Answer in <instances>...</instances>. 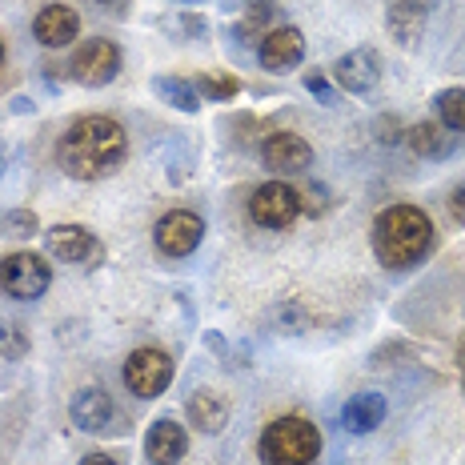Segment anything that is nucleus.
<instances>
[{
	"mask_svg": "<svg viewBox=\"0 0 465 465\" xmlns=\"http://www.w3.org/2000/svg\"><path fill=\"white\" fill-rule=\"evenodd\" d=\"M36 232H41V221H36L33 209H5L0 213V237L25 241V237H36Z\"/></svg>",
	"mask_w": 465,
	"mask_h": 465,
	"instance_id": "5701e85b",
	"label": "nucleus"
},
{
	"mask_svg": "<svg viewBox=\"0 0 465 465\" xmlns=\"http://www.w3.org/2000/svg\"><path fill=\"white\" fill-rule=\"evenodd\" d=\"M385 397L381 393H353L341 410V425L349 433H373L385 421Z\"/></svg>",
	"mask_w": 465,
	"mask_h": 465,
	"instance_id": "dca6fc26",
	"label": "nucleus"
},
{
	"mask_svg": "<svg viewBox=\"0 0 465 465\" xmlns=\"http://www.w3.org/2000/svg\"><path fill=\"white\" fill-rule=\"evenodd\" d=\"M25 349H28V337L21 333V325H0V353L25 357Z\"/></svg>",
	"mask_w": 465,
	"mask_h": 465,
	"instance_id": "b1692460",
	"label": "nucleus"
},
{
	"mask_svg": "<svg viewBox=\"0 0 465 465\" xmlns=\"http://www.w3.org/2000/svg\"><path fill=\"white\" fill-rule=\"evenodd\" d=\"M433 249V221L418 205H390L373 221V253L385 269H410Z\"/></svg>",
	"mask_w": 465,
	"mask_h": 465,
	"instance_id": "f03ea898",
	"label": "nucleus"
},
{
	"mask_svg": "<svg viewBox=\"0 0 465 465\" xmlns=\"http://www.w3.org/2000/svg\"><path fill=\"white\" fill-rule=\"evenodd\" d=\"M177 5H205V0H177Z\"/></svg>",
	"mask_w": 465,
	"mask_h": 465,
	"instance_id": "c756f323",
	"label": "nucleus"
},
{
	"mask_svg": "<svg viewBox=\"0 0 465 465\" xmlns=\"http://www.w3.org/2000/svg\"><path fill=\"white\" fill-rule=\"evenodd\" d=\"M458 370H461V373H465V341H461V345H458Z\"/></svg>",
	"mask_w": 465,
	"mask_h": 465,
	"instance_id": "c85d7f7f",
	"label": "nucleus"
},
{
	"mask_svg": "<svg viewBox=\"0 0 465 465\" xmlns=\"http://www.w3.org/2000/svg\"><path fill=\"white\" fill-rule=\"evenodd\" d=\"M333 81H337V89L341 93H353V96L370 93L373 84L381 81V56H377L373 48H353V53L337 56Z\"/></svg>",
	"mask_w": 465,
	"mask_h": 465,
	"instance_id": "f8f14e48",
	"label": "nucleus"
},
{
	"mask_svg": "<svg viewBox=\"0 0 465 465\" xmlns=\"http://www.w3.org/2000/svg\"><path fill=\"white\" fill-rule=\"evenodd\" d=\"M45 245L56 261H69V265L93 269L104 261V241L89 225H53L45 232Z\"/></svg>",
	"mask_w": 465,
	"mask_h": 465,
	"instance_id": "1a4fd4ad",
	"label": "nucleus"
},
{
	"mask_svg": "<svg viewBox=\"0 0 465 465\" xmlns=\"http://www.w3.org/2000/svg\"><path fill=\"white\" fill-rule=\"evenodd\" d=\"M450 213H453L458 221H465V185H458V189L450 193Z\"/></svg>",
	"mask_w": 465,
	"mask_h": 465,
	"instance_id": "a878e982",
	"label": "nucleus"
},
{
	"mask_svg": "<svg viewBox=\"0 0 465 465\" xmlns=\"http://www.w3.org/2000/svg\"><path fill=\"white\" fill-rule=\"evenodd\" d=\"M261 161H265V169L281 173V177H289V173H305L309 164H313V144H309L302 133L277 129L261 141Z\"/></svg>",
	"mask_w": 465,
	"mask_h": 465,
	"instance_id": "9d476101",
	"label": "nucleus"
},
{
	"mask_svg": "<svg viewBox=\"0 0 465 465\" xmlns=\"http://www.w3.org/2000/svg\"><path fill=\"white\" fill-rule=\"evenodd\" d=\"M193 84H197L201 101H232L241 93V81L232 73H201Z\"/></svg>",
	"mask_w": 465,
	"mask_h": 465,
	"instance_id": "4be33fe9",
	"label": "nucleus"
},
{
	"mask_svg": "<svg viewBox=\"0 0 465 465\" xmlns=\"http://www.w3.org/2000/svg\"><path fill=\"white\" fill-rule=\"evenodd\" d=\"M201 241H205V221L189 209H169L157 225H153V245H157V253H164V257L197 253Z\"/></svg>",
	"mask_w": 465,
	"mask_h": 465,
	"instance_id": "6e6552de",
	"label": "nucleus"
},
{
	"mask_svg": "<svg viewBox=\"0 0 465 465\" xmlns=\"http://www.w3.org/2000/svg\"><path fill=\"white\" fill-rule=\"evenodd\" d=\"M257 453L265 465H313V458L322 453V433L309 418H277L265 425L257 441Z\"/></svg>",
	"mask_w": 465,
	"mask_h": 465,
	"instance_id": "7ed1b4c3",
	"label": "nucleus"
},
{
	"mask_svg": "<svg viewBox=\"0 0 465 465\" xmlns=\"http://www.w3.org/2000/svg\"><path fill=\"white\" fill-rule=\"evenodd\" d=\"M81 465H116V458H109V453H84Z\"/></svg>",
	"mask_w": 465,
	"mask_h": 465,
	"instance_id": "bb28decb",
	"label": "nucleus"
},
{
	"mask_svg": "<svg viewBox=\"0 0 465 465\" xmlns=\"http://www.w3.org/2000/svg\"><path fill=\"white\" fill-rule=\"evenodd\" d=\"M305 56V36L302 28L293 25H277L265 33V41L257 45V61L265 64L269 73H285V69H297Z\"/></svg>",
	"mask_w": 465,
	"mask_h": 465,
	"instance_id": "9b49d317",
	"label": "nucleus"
},
{
	"mask_svg": "<svg viewBox=\"0 0 465 465\" xmlns=\"http://www.w3.org/2000/svg\"><path fill=\"white\" fill-rule=\"evenodd\" d=\"M76 33H81V16H76V8H69V5H45L41 13L33 16V36L45 48L73 45Z\"/></svg>",
	"mask_w": 465,
	"mask_h": 465,
	"instance_id": "4468645a",
	"label": "nucleus"
},
{
	"mask_svg": "<svg viewBox=\"0 0 465 465\" xmlns=\"http://www.w3.org/2000/svg\"><path fill=\"white\" fill-rule=\"evenodd\" d=\"M305 89H309V93H313V96H317V101H322V104H325V109H329V104H337V101H341V96H337V89H333V84H329V81H325V76H322V73H305Z\"/></svg>",
	"mask_w": 465,
	"mask_h": 465,
	"instance_id": "393cba45",
	"label": "nucleus"
},
{
	"mask_svg": "<svg viewBox=\"0 0 465 465\" xmlns=\"http://www.w3.org/2000/svg\"><path fill=\"white\" fill-rule=\"evenodd\" d=\"M405 144H410V149L418 153V157H425V161H441V157H450L453 137H450V129H445L441 121H418V124L405 129Z\"/></svg>",
	"mask_w": 465,
	"mask_h": 465,
	"instance_id": "f3484780",
	"label": "nucleus"
},
{
	"mask_svg": "<svg viewBox=\"0 0 465 465\" xmlns=\"http://www.w3.org/2000/svg\"><path fill=\"white\" fill-rule=\"evenodd\" d=\"M96 5H116V0H96Z\"/></svg>",
	"mask_w": 465,
	"mask_h": 465,
	"instance_id": "2f4dec72",
	"label": "nucleus"
},
{
	"mask_svg": "<svg viewBox=\"0 0 465 465\" xmlns=\"http://www.w3.org/2000/svg\"><path fill=\"white\" fill-rule=\"evenodd\" d=\"M433 104H438V121L445 129L465 133V89H441L433 96Z\"/></svg>",
	"mask_w": 465,
	"mask_h": 465,
	"instance_id": "412c9836",
	"label": "nucleus"
},
{
	"mask_svg": "<svg viewBox=\"0 0 465 465\" xmlns=\"http://www.w3.org/2000/svg\"><path fill=\"white\" fill-rule=\"evenodd\" d=\"M0 64H5V41H0Z\"/></svg>",
	"mask_w": 465,
	"mask_h": 465,
	"instance_id": "7c9ffc66",
	"label": "nucleus"
},
{
	"mask_svg": "<svg viewBox=\"0 0 465 465\" xmlns=\"http://www.w3.org/2000/svg\"><path fill=\"white\" fill-rule=\"evenodd\" d=\"M129 157V133L113 116H81L56 141V164L73 181H104Z\"/></svg>",
	"mask_w": 465,
	"mask_h": 465,
	"instance_id": "f257e3e1",
	"label": "nucleus"
},
{
	"mask_svg": "<svg viewBox=\"0 0 465 465\" xmlns=\"http://www.w3.org/2000/svg\"><path fill=\"white\" fill-rule=\"evenodd\" d=\"M69 413H73V425H76V430H84V433H101V430H109L116 405H113L109 390H101V385H84V390H76V393H73Z\"/></svg>",
	"mask_w": 465,
	"mask_h": 465,
	"instance_id": "2eb2a0df",
	"label": "nucleus"
},
{
	"mask_svg": "<svg viewBox=\"0 0 465 465\" xmlns=\"http://www.w3.org/2000/svg\"><path fill=\"white\" fill-rule=\"evenodd\" d=\"M249 217L261 229H289L302 217V193L285 185V181H265L249 197Z\"/></svg>",
	"mask_w": 465,
	"mask_h": 465,
	"instance_id": "423d86ee",
	"label": "nucleus"
},
{
	"mask_svg": "<svg viewBox=\"0 0 465 465\" xmlns=\"http://www.w3.org/2000/svg\"><path fill=\"white\" fill-rule=\"evenodd\" d=\"M189 453V433L181 421L173 418H157L144 433V458L153 465H177Z\"/></svg>",
	"mask_w": 465,
	"mask_h": 465,
	"instance_id": "ddd939ff",
	"label": "nucleus"
},
{
	"mask_svg": "<svg viewBox=\"0 0 465 465\" xmlns=\"http://www.w3.org/2000/svg\"><path fill=\"white\" fill-rule=\"evenodd\" d=\"M69 73H73L76 84H84V89H104V84H113L116 73H121V48L113 41H104V36H93V41H84L73 53Z\"/></svg>",
	"mask_w": 465,
	"mask_h": 465,
	"instance_id": "0eeeda50",
	"label": "nucleus"
},
{
	"mask_svg": "<svg viewBox=\"0 0 465 465\" xmlns=\"http://www.w3.org/2000/svg\"><path fill=\"white\" fill-rule=\"evenodd\" d=\"M53 285V265L41 253H8L0 257V293H8L13 302H36Z\"/></svg>",
	"mask_w": 465,
	"mask_h": 465,
	"instance_id": "39448f33",
	"label": "nucleus"
},
{
	"mask_svg": "<svg viewBox=\"0 0 465 465\" xmlns=\"http://www.w3.org/2000/svg\"><path fill=\"white\" fill-rule=\"evenodd\" d=\"M153 93L181 113H201V93L193 81H181V76H153Z\"/></svg>",
	"mask_w": 465,
	"mask_h": 465,
	"instance_id": "aec40b11",
	"label": "nucleus"
},
{
	"mask_svg": "<svg viewBox=\"0 0 465 465\" xmlns=\"http://www.w3.org/2000/svg\"><path fill=\"white\" fill-rule=\"evenodd\" d=\"M185 413H189V425H197L201 433H221V430H225V421H229L225 397L213 393V390H197V393H193L185 401Z\"/></svg>",
	"mask_w": 465,
	"mask_h": 465,
	"instance_id": "a211bd4d",
	"label": "nucleus"
},
{
	"mask_svg": "<svg viewBox=\"0 0 465 465\" xmlns=\"http://www.w3.org/2000/svg\"><path fill=\"white\" fill-rule=\"evenodd\" d=\"M461 390H465V381H461Z\"/></svg>",
	"mask_w": 465,
	"mask_h": 465,
	"instance_id": "473e14b6",
	"label": "nucleus"
},
{
	"mask_svg": "<svg viewBox=\"0 0 465 465\" xmlns=\"http://www.w3.org/2000/svg\"><path fill=\"white\" fill-rule=\"evenodd\" d=\"M173 357L164 353L157 345H144V349H133L129 357H124V390L133 397H144V401H153V397H161L164 390L173 385Z\"/></svg>",
	"mask_w": 465,
	"mask_h": 465,
	"instance_id": "20e7f679",
	"label": "nucleus"
},
{
	"mask_svg": "<svg viewBox=\"0 0 465 465\" xmlns=\"http://www.w3.org/2000/svg\"><path fill=\"white\" fill-rule=\"evenodd\" d=\"M249 8H277V0H249Z\"/></svg>",
	"mask_w": 465,
	"mask_h": 465,
	"instance_id": "cd10ccee",
	"label": "nucleus"
},
{
	"mask_svg": "<svg viewBox=\"0 0 465 465\" xmlns=\"http://www.w3.org/2000/svg\"><path fill=\"white\" fill-rule=\"evenodd\" d=\"M385 25H390L397 45L413 48L418 36L425 33V5H418V0H393L390 13H385Z\"/></svg>",
	"mask_w": 465,
	"mask_h": 465,
	"instance_id": "6ab92c4d",
	"label": "nucleus"
}]
</instances>
